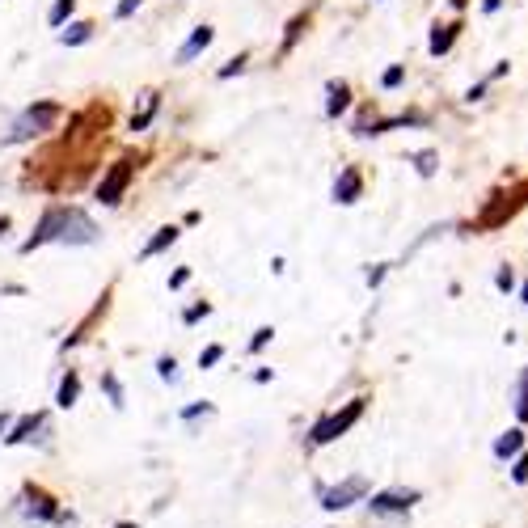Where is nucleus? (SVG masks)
Segmentation results:
<instances>
[{"instance_id":"1","label":"nucleus","mask_w":528,"mask_h":528,"mask_svg":"<svg viewBox=\"0 0 528 528\" xmlns=\"http://www.w3.org/2000/svg\"><path fill=\"white\" fill-rule=\"evenodd\" d=\"M47 241H64V245H93L98 241V224H93L81 207H51V212L34 224V233L22 241V254H34Z\"/></svg>"},{"instance_id":"2","label":"nucleus","mask_w":528,"mask_h":528,"mask_svg":"<svg viewBox=\"0 0 528 528\" xmlns=\"http://www.w3.org/2000/svg\"><path fill=\"white\" fill-rule=\"evenodd\" d=\"M364 402H368V398H355V402H347L343 410L326 414V419L309 431V444H330V440H338V436H343V431H351V427H355V419H360V414H364Z\"/></svg>"},{"instance_id":"3","label":"nucleus","mask_w":528,"mask_h":528,"mask_svg":"<svg viewBox=\"0 0 528 528\" xmlns=\"http://www.w3.org/2000/svg\"><path fill=\"white\" fill-rule=\"evenodd\" d=\"M55 119H60V106H55V102H39V106H30L26 115L9 127L5 144H22V140H30V136H39V131H47Z\"/></svg>"},{"instance_id":"4","label":"nucleus","mask_w":528,"mask_h":528,"mask_svg":"<svg viewBox=\"0 0 528 528\" xmlns=\"http://www.w3.org/2000/svg\"><path fill=\"white\" fill-rule=\"evenodd\" d=\"M364 495H368V482L364 478H347L343 486L322 490V507H326V512H343V507H351L355 499H364Z\"/></svg>"},{"instance_id":"5","label":"nucleus","mask_w":528,"mask_h":528,"mask_svg":"<svg viewBox=\"0 0 528 528\" xmlns=\"http://www.w3.org/2000/svg\"><path fill=\"white\" fill-rule=\"evenodd\" d=\"M127 182H131V161H119V165L98 182V203H102V207H115V203L123 199V191H127Z\"/></svg>"},{"instance_id":"6","label":"nucleus","mask_w":528,"mask_h":528,"mask_svg":"<svg viewBox=\"0 0 528 528\" xmlns=\"http://www.w3.org/2000/svg\"><path fill=\"white\" fill-rule=\"evenodd\" d=\"M419 499L414 490H385V495H372V512H381V516H393V512H406V507Z\"/></svg>"},{"instance_id":"7","label":"nucleus","mask_w":528,"mask_h":528,"mask_svg":"<svg viewBox=\"0 0 528 528\" xmlns=\"http://www.w3.org/2000/svg\"><path fill=\"white\" fill-rule=\"evenodd\" d=\"M360 191H364L360 169L347 165L343 174H338V182H334V203H355V199H360Z\"/></svg>"},{"instance_id":"8","label":"nucleus","mask_w":528,"mask_h":528,"mask_svg":"<svg viewBox=\"0 0 528 528\" xmlns=\"http://www.w3.org/2000/svg\"><path fill=\"white\" fill-rule=\"evenodd\" d=\"M212 39H216V30H212V26H199V30H191V39H186V43H182V51H178V64H191L195 55H199L207 43H212Z\"/></svg>"},{"instance_id":"9","label":"nucleus","mask_w":528,"mask_h":528,"mask_svg":"<svg viewBox=\"0 0 528 528\" xmlns=\"http://www.w3.org/2000/svg\"><path fill=\"white\" fill-rule=\"evenodd\" d=\"M326 93H330V102H326V115H330V119H338V115H343V110L351 106V89H347L343 81H334Z\"/></svg>"},{"instance_id":"10","label":"nucleus","mask_w":528,"mask_h":528,"mask_svg":"<svg viewBox=\"0 0 528 528\" xmlns=\"http://www.w3.org/2000/svg\"><path fill=\"white\" fill-rule=\"evenodd\" d=\"M174 241H178V229H174V224H165V229H157V237L140 250V258H157V254H161V250H169Z\"/></svg>"},{"instance_id":"11","label":"nucleus","mask_w":528,"mask_h":528,"mask_svg":"<svg viewBox=\"0 0 528 528\" xmlns=\"http://www.w3.org/2000/svg\"><path fill=\"white\" fill-rule=\"evenodd\" d=\"M39 423H43V414H26V419H17L13 423V431H9V444H22V440H30L34 436V431H39Z\"/></svg>"},{"instance_id":"12","label":"nucleus","mask_w":528,"mask_h":528,"mask_svg":"<svg viewBox=\"0 0 528 528\" xmlns=\"http://www.w3.org/2000/svg\"><path fill=\"white\" fill-rule=\"evenodd\" d=\"M457 22H448V26H436V34H431V55H444L452 43H457Z\"/></svg>"},{"instance_id":"13","label":"nucleus","mask_w":528,"mask_h":528,"mask_svg":"<svg viewBox=\"0 0 528 528\" xmlns=\"http://www.w3.org/2000/svg\"><path fill=\"white\" fill-rule=\"evenodd\" d=\"M89 39H93V22H72V26L60 34L64 47H81V43H89Z\"/></svg>"},{"instance_id":"14","label":"nucleus","mask_w":528,"mask_h":528,"mask_svg":"<svg viewBox=\"0 0 528 528\" xmlns=\"http://www.w3.org/2000/svg\"><path fill=\"white\" fill-rule=\"evenodd\" d=\"M77 393H81V376H77V372H68L64 381H60V398H55V402H60V406L68 410V406H77Z\"/></svg>"},{"instance_id":"15","label":"nucleus","mask_w":528,"mask_h":528,"mask_svg":"<svg viewBox=\"0 0 528 528\" xmlns=\"http://www.w3.org/2000/svg\"><path fill=\"white\" fill-rule=\"evenodd\" d=\"M153 115H157V93H144V110L131 119V131H144L148 123H153Z\"/></svg>"},{"instance_id":"16","label":"nucleus","mask_w":528,"mask_h":528,"mask_svg":"<svg viewBox=\"0 0 528 528\" xmlns=\"http://www.w3.org/2000/svg\"><path fill=\"white\" fill-rule=\"evenodd\" d=\"M520 448H524V436H520V431H507V436L495 444V457H516Z\"/></svg>"},{"instance_id":"17","label":"nucleus","mask_w":528,"mask_h":528,"mask_svg":"<svg viewBox=\"0 0 528 528\" xmlns=\"http://www.w3.org/2000/svg\"><path fill=\"white\" fill-rule=\"evenodd\" d=\"M72 9H77V0H55L51 13H47V22H51V26H64L68 17H72Z\"/></svg>"},{"instance_id":"18","label":"nucleus","mask_w":528,"mask_h":528,"mask_svg":"<svg viewBox=\"0 0 528 528\" xmlns=\"http://www.w3.org/2000/svg\"><path fill=\"white\" fill-rule=\"evenodd\" d=\"M157 372L165 376V381H178V360H174V355H161V360H157Z\"/></svg>"},{"instance_id":"19","label":"nucleus","mask_w":528,"mask_h":528,"mask_svg":"<svg viewBox=\"0 0 528 528\" xmlns=\"http://www.w3.org/2000/svg\"><path fill=\"white\" fill-rule=\"evenodd\" d=\"M436 161H440L436 153H419V157H414V165H419V174H423V178L436 174Z\"/></svg>"},{"instance_id":"20","label":"nucleus","mask_w":528,"mask_h":528,"mask_svg":"<svg viewBox=\"0 0 528 528\" xmlns=\"http://www.w3.org/2000/svg\"><path fill=\"white\" fill-rule=\"evenodd\" d=\"M102 385H106V393H110V406H123V389H119V381H115V376H102Z\"/></svg>"},{"instance_id":"21","label":"nucleus","mask_w":528,"mask_h":528,"mask_svg":"<svg viewBox=\"0 0 528 528\" xmlns=\"http://www.w3.org/2000/svg\"><path fill=\"white\" fill-rule=\"evenodd\" d=\"M224 360V347H207L203 355H199V368H216Z\"/></svg>"},{"instance_id":"22","label":"nucleus","mask_w":528,"mask_h":528,"mask_svg":"<svg viewBox=\"0 0 528 528\" xmlns=\"http://www.w3.org/2000/svg\"><path fill=\"white\" fill-rule=\"evenodd\" d=\"M245 68V55H237V60H229V64H224L220 68V81H229V77H237V72Z\"/></svg>"},{"instance_id":"23","label":"nucleus","mask_w":528,"mask_h":528,"mask_svg":"<svg viewBox=\"0 0 528 528\" xmlns=\"http://www.w3.org/2000/svg\"><path fill=\"white\" fill-rule=\"evenodd\" d=\"M402 77H406V68H389L385 77H381V85H385V89H398V85H402Z\"/></svg>"},{"instance_id":"24","label":"nucleus","mask_w":528,"mask_h":528,"mask_svg":"<svg viewBox=\"0 0 528 528\" xmlns=\"http://www.w3.org/2000/svg\"><path fill=\"white\" fill-rule=\"evenodd\" d=\"M271 334H275L271 326H262V330L250 338V351H262V347H267V343H271Z\"/></svg>"},{"instance_id":"25","label":"nucleus","mask_w":528,"mask_h":528,"mask_svg":"<svg viewBox=\"0 0 528 528\" xmlns=\"http://www.w3.org/2000/svg\"><path fill=\"white\" fill-rule=\"evenodd\" d=\"M520 419L528 423V372L520 376Z\"/></svg>"},{"instance_id":"26","label":"nucleus","mask_w":528,"mask_h":528,"mask_svg":"<svg viewBox=\"0 0 528 528\" xmlns=\"http://www.w3.org/2000/svg\"><path fill=\"white\" fill-rule=\"evenodd\" d=\"M207 313H212L207 300H203V305H191V309H186V322H199V317H207Z\"/></svg>"},{"instance_id":"27","label":"nucleus","mask_w":528,"mask_h":528,"mask_svg":"<svg viewBox=\"0 0 528 528\" xmlns=\"http://www.w3.org/2000/svg\"><path fill=\"white\" fill-rule=\"evenodd\" d=\"M136 9H140V0H119V5H115V17H131Z\"/></svg>"},{"instance_id":"28","label":"nucleus","mask_w":528,"mask_h":528,"mask_svg":"<svg viewBox=\"0 0 528 528\" xmlns=\"http://www.w3.org/2000/svg\"><path fill=\"white\" fill-rule=\"evenodd\" d=\"M199 414H212V406H207V402H203V406H186L182 419H199Z\"/></svg>"},{"instance_id":"29","label":"nucleus","mask_w":528,"mask_h":528,"mask_svg":"<svg viewBox=\"0 0 528 528\" xmlns=\"http://www.w3.org/2000/svg\"><path fill=\"white\" fill-rule=\"evenodd\" d=\"M186 279H191V271H186V267H182V271H174V275H169V288H182Z\"/></svg>"},{"instance_id":"30","label":"nucleus","mask_w":528,"mask_h":528,"mask_svg":"<svg viewBox=\"0 0 528 528\" xmlns=\"http://www.w3.org/2000/svg\"><path fill=\"white\" fill-rule=\"evenodd\" d=\"M512 474H516V482H528V457H520V461H516Z\"/></svg>"},{"instance_id":"31","label":"nucleus","mask_w":528,"mask_h":528,"mask_svg":"<svg viewBox=\"0 0 528 528\" xmlns=\"http://www.w3.org/2000/svg\"><path fill=\"white\" fill-rule=\"evenodd\" d=\"M499 5H503V0H482V9H486V13H495Z\"/></svg>"},{"instance_id":"32","label":"nucleus","mask_w":528,"mask_h":528,"mask_svg":"<svg viewBox=\"0 0 528 528\" xmlns=\"http://www.w3.org/2000/svg\"><path fill=\"white\" fill-rule=\"evenodd\" d=\"M5 431H9V414H0V436H5Z\"/></svg>"},{"instance_id":"33","label":"nucleus","mask_w":528,"mask_h":528,"mask_svg":"<svg viewBox=\"0 0 528 528\" xmlns=\"http://www.w3.org/2000/svg\"><path fill=\"white\" fill-rule=\"evenodd\" d=\"M5 229H9V216H0V237H5Z\"/></svg>"},{"instance_id":"34","label":"nucleus","mask_w":528,"mask_h":528,"mask_svg":"<svg viewBox=\"0 0 528 528\" xmlns=\"http://www.w3.org/2000/svg\"><path fill=\"white\" fill-rule=\"evenodd\" d=\"M524 300H528V284H524Z\"/></svg>"},{"instance_id":"35","label":"nucleus","mask_w":528,"mask_h":528,"mask_svg":"<svg viewBox=\"0 0 528 528\" xmlns=\"http://www.w3.org/2000/svg\"><path fill=\"white\" fill-rule=\"evenodd\" d=\"M119 528H131V524H119Z\"/></svg>"}]
</instances>
